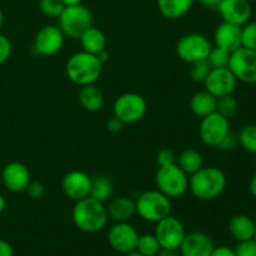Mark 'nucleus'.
<instances>
[{
    "label": "nucleus",
    "instance_id": "obj_1",
    "mask_svg": "<svg viewBox=\"0 0 256 256\" xmlns=\"http://www.w3.org/2000/svg\"><path fill=\"white\" fill-rule=\"evenodd\" d=\"M72 218L75 226L80 232H88V234H95L104 230L109 219L104 202L92 196L75 202Z\"/></svg>",
    "mask_w": 256,
    "mask_h": 256
},
{
    "label": "nucleus",
    "instance_id": "obj_2",
    "mask_svg": "<svg viewBox=\"0 0 256 256\" xmlns=\"http://www.w3.org/2000/svg\"><path fill=\"white\" fill-rule=\"evenodd\" d=\"M228 178L216 166H202L189 176V190L196 199L212 202L225 192Z\"/></svg>",
    "mask_w": 256,
    "mask_h": 256
},
{
    "label": "nucleus",
    "instance_id": "obj_3",
    "mask_svg": "<svg viewBox=\"0 0 256 256\" xmlns=\"http://www.w3.org/2000/svg\"><path fill=\"white\" fill-rule=\"evenodd\" d=\"M102 64L96 55L86 52H79L72 54L66 62V75L70 82L80 88L85 85L95 84L102 75Z\"/></svg>",
    "mask_w": 256,
    "mask_h": 256
},
{
    "label": "nucleus",
    "instance_id": "obj_4",
    "mask_svg": "<svg viewBox=\"0 0 256 256\" xmlns=\"http://www.w3.org/2000/svg\"><path fill=\"white\" fill-rule=\"evenodd\" d=\"M136 214L148 222H155L172 215V199L159 190H148L135 200Z\"/></svg>",
    "mask_w": 256,
    "mask_h": 256
},
{
    "label": "nucleus",
    "instance_id": "obj_5",
    "mask_svg": "<svg viewBox=\"0 0 256 256\" xmlns=\"http://www.w3.org/2000/svg\"><path fill=\"white\" fill-rule=\"evenodd\" d=\"M59 20L60 30L65 38L69 39H79L89 28L92 26V14L85 5H70L65 6Z\"/></svg>",
    "mask_w": 256,
    "mask_h": 256
},
{
    "label": "nucleus",
    "instance_id": "obj_6",
    "mask_svg": "<svg viewBox=\"0 0 256 256\" xmlns=\"http://www.w3.org/2000/svg\"><path fill=\"white\" fill-rule=\"evenodd\" d=\"M156 189L169 199H179L189 190V175L178 164L159 166L155 175Z\"/></svg>",
    "mask_w": 256,
    "mask_h": 256
},
{
    "label": "nucleus",
    "instance_id": "obj_7",
    "mask_svg": "<svg viewBox=\"0 0 256 256\" xmlns=\"http://www.w3.org/2000/svg\"><path fill=\"white\" fill-rule=\"evenodd\" d=\"M146 100L136 92H125L115 100L112 105L114 116L124 124H135L146 115Z\"/></svg>",
    "mask_w": 256,
    "mask_h": 256
},
{
    "label": "nucleus",
    "instance_id": "obj_8",
    "mask_svg": "<svg viewBox=\"0 0 256 256\" xmlns=\"http://www.w3.org/2000/svg\"><path fill=\"white\" fill-rule=\"evenodd\" d=\"M212 49V42L205 35L199 32H190L184 35L176 42L178 56L188 64L206 60Z\"/></svg>",
    "mask_w": 256,
    "mask_h": 256
},
{
    "label": "nucleus",
    "instance_id": "obj_9",
    "mask_svg": "<svg viewBox=\"0 0 256 256\" xmlns=\"http://www.w3.org/2000/svg\"><path fill=\"white\" fill-rule=\"evenodd\" d=\"M238 82L256 84V52L240 46L230 54L229 66Z\"/></svg>",
    "mask_w": 256,
    "mask_h": 256
},
{
    "label": "nucleus",
    "instance_id": "obj_10",
    "mask_svg": "<svg viewBox=\"0 0 256 256\" xmlns=\"http://www.w3.org/2000/svg\"><path fill=\"white\" fill-rule=\"evenodd\" d=\"M154 235L156 236L162 249L178 252L186 235V230L178 218L169 215L156 222Z\"/></svg>",
    "mask_w": 256,
    "mask_h": 256
},
{
    "label": "nucleus",
    "instance_id": "obj_11",
    "mask_svg": "<svg viewBox=\"0 0 256 256\" xmlns=\"http://www.w3.org/2000/svg\"><path fill=\"white\" fill-rule=\"evenodd\" d=\"M229 132V119L216 112L202 118V122H200L199 136L206 146L218 148Z\"/></svg>",
    "mask_w": 256,
    "mask_h": 256
},
{
    "label": "nucleus",
    "instance_id": "obj_12",
    "mask_svg": "<svg viewBox=\"0 0 256 256\" xmlns=\"http://www.w3.org/2000/svg\"><path fill=\"white\" fill-rule=\"evenodd\" d=\"M139 236L138 230L128 222H115L108 232L109 245L115 252H122V254H128L136 250Z\"/></svg>",
    "mask_w": 256,
    "mask_h": 256
},
{
    "label": "nucleus",
    "instance_id": "obj_13",
    "mask_svg": "<svg viewBox=\"0 0 256 256\" xmlns=\"http://www.w3.org/2000/svg\"><path fill=\"white\" fill-rule=\"evenodd\" d=\"M65 35L58 25H45L38 32L34 40V50L42 56H52L64 46Z\"/></svg>",
    "mask_w": 256,
    "mask_h": 256
},
{
    "label": "nucleus",
    "instance_id": "obj_14",
    "mask_svg": "<svg viewBox=\"0 0 256 256\" xmlns=\"http://www.w3.org/2000/svg\"><path fill=\"white\" fill-rule=\"evenodd\" d=\"M238 80L234 76L229 68H222V69H212L209 75L205 79L204 85L205 90L210 94L214 95L215 98L228 96L232 95L236 90Z\"/></svg>",
    "mask_w": 256,
    "mask_h": 256
},
{
    "label": "nucleus",
    "instance_id": "obj_15",
    "mask_svg": "<svg viewBox=\"0 0 256 256\" xmlns=\"http://www.w3.org/2000/svg\"><path fill=\"white\" fill-rule=\"evenodd\" d=\"M218 12L222 18V22L244 26L252 19V8L249 0H222Z\"/></svg>",
    "mask_w": 256,
    "mask_h": 256
},
{
    "label": "nucleus",
    "instance_id": "obj_16",
    "mask_svg": "<svg viewBox=\"0 0 256 256\" xmlns=\"http://www.w3.org/2000/svg\"><path fill=\"white\" fill-rule=\"evenodd\" d=\"M90 188H92V178L80 170H72L62 178V192L69 199L74 202L89 196Z\"/></svg>",
    "mask_w": 256,
    "mask_h": 256
},
{
    "label": "nucleus",
    "instance_id": "obj_17",
    "mask_svg": "<svg viewBox=\"0 0 256 256\" xmlns=\"http://www.w3.org/2000/svg\"><path fill=\"white\" fill-rule=\"evenodd\" d=\"M2 180L4 186L12 192H25L32 182L29 169L20 162H12L5 165L2 172Z\"/></svg>",
    "mask_w": 256,
    "mask_h": 256
},
{
    "label": "nucleus",
    "instance_id": "obj_18",
    "mask_svg": "<svg viewBox=\"0 0 256 256\" xmlns=\"http://www.w3.org/2000/svg\"><path fill=\"white\" fill-rule=\"evenodd\" d=\"M212 238L202 232H192L185 235L179 248L182 256H210L214 250Z\"/></svg>",
    "mask_w": 256,
    "mask_h": 256
},
{
    "label": "nucleus",
    "instance_id": "obj_19",
    "mask_svg": "<svg viewBox=\"0 0 256 256\" xmlns=\"http://www.w3.org/2000/svg\"><path fill=\"white\" fill-rule=\"evenodd\" d=\"M215 46L226 50L232 54L242 45V26L222 22L216 26L214 32Z\"/></svg>",
    "mask_w": 256,
    "mask_h": 256
},
{
    "label": "nucleus",
    "instance_id": "obj_20",
    "mask_svg": "<svg viewBox=\"0 0 256 256\" xmlns=\"http://www.w3.org/2000/svg\"><path fill=\"white\" fill-rule=\"evenodd\" d=\"M106 210L108 216L114 220L115 222H129L136 214L135 200L128 196H118L110 199Z\"/></svg>",
    "mask_w": 256,
    "mask_h": 256
},
{
    "label": "nucleus",
    "instance_id": "obj_21",
    "mask_svg": "<svg viewBox=\"0 0 256 256\" xmlns=\"http://www.w3.org/2000/svg\"><path fill=\"white\" fill-rule=\"evenodd\" d=\"M255 222L245 214H238L229 222V232L238 242H246L252 239L255 230Z\"/></svg>",
    "mask_w": 256,
    "mask_h": 256
},
{
    "label": "nucleus",
    "instance_id": "obj_22",
    "mask_svg": "<svg viewBox=\"0 0 256 256\" xmlns=\"http://www.w3.org/2000/svg\"><path fill=\"white\" fill-rule=\"evenodd\" d=\"M195 0H156L160 14L169 20L182 19L190 12Z\"/></svg>",
    "mask_w": 256,
    "mask_h": 256
},
{
    "label": "nucleus",
    "instance_id": "obj_23",
    "mask_svg": "<svg viewBox=\"0 0 256 256\" xmlns=\"http://www.w3.org/2000/svg\"><path fill=\"white\" fill-rule=\"evenodd\" d=\"M78 98L82 109L89 112H99L104 105V95L95 84L82 86Z\"/></svg>",
    "mask_w": 256,
    "mask_h": 256
},
{
    "label": "nucleus",
    "instance_id": "obj_24",
    "mask_svg": "<svg viewBox=\"0 0 256 256\" xmlns=\"http://www.w3.org/2000/svg\"><path fill=\"white\" fill-rule=\"evenodd\" d=\"M216 104L218 98H215L214 95L210 94L206 90H202V92H196L192 98L190 109H192V114L202 119V118L216 112Z\"/></svg>",
    "mask_w": 256,
    "mask_h": 256
},
{
    "label": "nucleus",
    "instance_id": "obj_25",
    "mask_svg": "<svg viewBox=\"0 0 256 256\" xmlns=\"http://www.w3.org/2000/svg\"><path fill=\"white\" fill-rule=\"evenodd\" d=\"M82 50L89 54L98 55L100 52L106 49V36L98 28L92 26L79 38Z\"/></svg>",
    "mask_w": 256,
    "mask_h": 256
},
{
    "label": "nucleus",
    "instance_id": "obj_26",
    "mask_svg": "<svg viewBox=\"0 0 256 256\" xmlns=\"http://www.w3.org/2000/svg\"><path fill=\"white\" fill-rule=\"evenodd\" d=\"M176 164L182 168L185 174L190 176L204 166V160L198 150L186 149L178 156Z\"/></svg>",
    "mask_w": 256,
    "mask_h": 256
},
{
    "label": "nucleus",
    "instance_id": "obj_27",
    "mask_svg": "<svg viewBox=\"0 0 256 256\" xmlns=\"http://www.w3.org/2000/svg\"><path fill=\"white\" fill-rule=\"evenodd\" d=\"M114 194V185H112V180L108 176H95L92 179V188H90V195L89 196L94 198V199L99 200L102 202H109Z\"/></svg>",
    "mask_w": 256,
    "mask_h": 256
},
{
    "label": "nucleus",
    "instance_id": "obj_28",
    "mask_svg": "<svg viewBox=\"0 0 256 256\" xmlns=\"http://www.w3.org/2000/svg\"><path fill=\"white\" fill-rule=\"evenodd\" d=\"M162 250L159 242L154 234L140 235L136 244V252L142 256H155Z\"/></svg>",
    "mask_w": 256,
    "mask_h": 256
},
{
    "label": "nucleus",
    "instance_id": "obj_29",
    "mask_svg": "<svg viewBox=\"0 0 256 256\" xmlns=\"http://www.w3.org/2000/svg\"><path fill=\"white\" fill-rule=\"evenodd\" d=\"M239 145L246 152L256 154V124H248L238 134Z\"/></svg>",
    "mask_w": 256,
    "mask_h": 256
},
{
    "label": "nucleus",
    "instance_id": "obj_30",
    "mask_svg": "<svg viewBox=\"0 0 256 256\" xmlns=\"http://www.w3.org/2000/svg\"><path fill=\"white\" fill-rule=\"evenodd\" d=\"M238 112H239V104L232 95H228V96L218 99L216 112H219L220 115H222L226 119H232L238 114Z\"/></svg>",
    "mask_w": 256,
    "mask_h": 256
},
{
    "label": "nucleus",
    "instance_id": "obj_31",
    "mask_svg": "<svg viewBox=\"0 0 256 256\" xmlns=\"http://www.w3.org/2000/svg\"><path fill=\"white\" fill-rule=\"evenodd\" d=\"M208 62H209L212 69H222V68L229 66V60H230V52L226 50L220 49L218 46H212L210 50L209 55H208Z\"/></svg>",
    "mask_w": 256,
    "mask_h": 256
},
{
    "label": "nucleus",
    "instance_id": "obj_32",
    "mask_svg": "<svg viewBox=\"0 0 256 256\" xmlns=\"http://www.w3.org/2000/svg\"><path fill=\"white\" fill-rule=\"evenodd\" d=\"M65 5L62 0H40L39 10L44 16L59 18Z\"/></svg>",
    "mask_w": 256,
    "mask_h": 256
},
{
    "label": "nucleus",
    "instance_id": "obj_33",
    "mask_svg": "<svg viewBox=\"0 0 256 256\" xmlns=\"http://www.w3.org/2000/svg\"><path fill=\"white\" fill-rule=\"evenodd\" d=\"M242 45L256 52V20H250L242 26Z\"/></svg>",
    "mask_w": 256,
    "mask_h": 256
},
{
    "label": "nucleus",
    "instance_id": "obj_34",
    "mask_svg": "<svg viewBox=\"0 0 256 256\" xmlns=\"http://www.w3.org/2000/svg\"><path fill=\"white\" fill-rule=\"evenodd\" d=\"M190 65H192V68H190L189 75L190 78H192V82H204L205 79L208 78V75H209L210 70H212L208 60H200V62H192V64Z\"/></svg>",
    "mask_w": 256,
    "mask_h": 256
},
{
    "label": "nucleus",
    "instance_id": "obj_35",
    "mask_svg": "<svg viewBox=\"0 0 256 256\" xmlns=\"http://www.w3.org/2000/svg\"><path fill=\"white\" fill-rule=\"evenodd\" d=\"M176 155L169 148H162L156 154V162L159 166H168V165L176 164Z\"/></svg>",
    "mask_w": 256,
    "mask_h": 256
},
{
    "label": "nucleus",
    "instance_id": "obj_36",
    "mask_svg": "<svg viewBox=\"0 0 256 256\" xmlns=\"http://www.w3.org/2000/svg\"><path fill=\"white\" fill-rule=\"evenodd\" d=\"M234 250L236 256H256V242L254 239L240 242Z\"/></svg>",
    "mask_w": 256,
    "mask_h": 256
},
{
    "label": "nucleus",
    "instance_id": "obj_37",
    "mask_svg": "<svg viewBox=\"0 0 256 256\" xmlns=\"http://www.w3.org/2000/svg\"><path fill=\"white\" fill-rule=\"evenodd\" d=\"M25 192H26L28 196H29L30 199L39 200L45 195V186L42 182L34 180V182H29V185H28Z\"/></svg>",
    "mask_w": 256,
    "mask_h": 256
},
{
    "label": "nucleus",
    "instance_id": "obj_38",
    "mask_svg": "<svg viewBox=\"0 0 256 256\" xmlns=\"http://www.w3.org/2000/svg\"><path fill=\"white\" fill-rule=\"evenodd\" d=\"M12 52V45L9 38L4 34H0V65L9 60Z\"/></svg>",
    "mask_w": 256,
    "mask_h": 256
},
{
    "label": "nucleus",
    "instance_id": "obj_39",
    "mask_svg": "<svg viewBox=\"0 0 256 256\" xmlns=\"http://www.w3.org/2000/svg\"><path fill=\"white\" fill-rule=\"evenodd\" d=\"M238 145H239V138H238L236 134L230 132L229 134L224 138V140L220 142V145L216 149L222 150V152H232V150L236 149Z\"/></svg>",
    "mask_w": 256,
    "mask_h": 256
},
{
    "label": "nucleus",
    "instance_id": "obj_40",
    "mask_svg": "<svg viewBox=\"0 0 256 256\" xmlns=\"http://www.w3.org/2000/svg\"><path fill=\"white\" fill-rule=\"evenodd\" d=\"M124 125H125L124 122H122V120L118 119L116 116H114V115H112V116L110 118V119L108 120V122H106L108 130H109L110 132H114V134L122 132V128H124Z\"/></svg>",
    "mask_w": 256,
    "mask_h": 256
},
{
    "label": "nucleus",
    "instance_id": "obj_41",
    "mask_svg": "<svg viewBox=\"0 0 256 256\" xmlns=\"http://www.w3.org/2000/svg\"><path fill=\"white\" fill-rule=\"evenodd\" d=\"M210 256H236L235 250L229 246H218L214 248Z\"/></svg>",
    "mask_w": 256,
    "mask_h": 256
},
{
    "label": "nucleus",
    "instance_id": "obj_42",
    "mask_svg": "<svg viewBox=\"0 0 256 256\" xmlns=\"http://www.w3.org/2000/svg\"><path fill=\"white\" fill-rule=\"evenodd\" d=\"M0 256H14V250L10 242L0 239Z\"/></svg>",
    "mask_w": 256,
    "mask_h": 256
},
{
    "label": "nucleus",
    "instance_id": "obj_43",
    "mask_svg": "<svg viewBox=\"0 0 256 256\" xmlns=\"http://www.w3.org/2000/svg\"><path fill=\"white\" fill-rule=\"evenodd\" d=\"M195 2H198L202 6L210 8V9H218L222 0H195Z\"/></svg>",
    "mask_w": 256,
    "mask_h": 256
},
{
    "label": "nucleus",
    "instance_id": "obj_44",
    "mask_svg": "<svg viewBox=\"0 0 256 256\" xmlns=\"http://www.w3.org/2000/svg\"><path fill=\"white\" fill-rule=\"evenodd\" d=\"M96 56H98V59H99V62H102V65H104L105 62H108L110 60V54H109V52H108L106 49L102 50V52H100L99 54L96 55Z\"/></svg>",
    "mask_w": 256,
    "mask_h": 256
},
{
    "label": "nucleus",
    "instance_id": "obj_45",
    "mask_svg": "<svg viewBox=\"0 0 256 256\" xmlns=\"http://www.w3.org/2000/svg\"><path fill=\"white\" fill-rule=\"evenodd\" d=\"M249 190H250V194L252 195V198L256 199V172L252 176L249 182Z\"/></svg>",
    "mask_w": 256,
    "mask_h": 256
},
{
    "label": "nucleus",
    "instance_id": "obj_46",
    "mask_svg": "<svg viewBox=\"0 0 256 256\" xmlns=\"http://www.w3.org/2000/svg\"><path fill=\"white\" fill-rule=\"evenodd\" d=\"M155 256H179L178 255L176 250H168V249H162Z\"/></svg>",
    "mask_w": 256,
    "mask_h": 256
},
{
    "label": "nucleus",
    "instance_id": "obj_47",
    "mask_svg": "<svg viewBox=\"0 0 256 256\" xmlns=\"http://www.w3.org/2000/svg\"><path fill=\"white\" fill-rule=\"evenodd\" d=\"M64 2L65 6H70V5H78V4H82V0H62Z\"/></svg>",
    "mask_w": 256,
    "mask_h": 256
},
{
    "label": "nucleus",
    "instance_id": "obj_48",
    "mask_svg": "<svg viewBox=\"0 0 256 256\" xmlns=\"http://www.w3.org/2000/svg\"><path fill=\"white\" fill-rule=\"evenodd\" d=\"M5 206H6V202H5V198L0 194V215L4 212Z\"/></svg>",
    "mask_w": 256,
    "mask_h": 256
},
{
    "label": "nucleus",
    "instance_id": "obj_49",
    "mask_svg": "<svg viewBox=\"0 0 256 256\" xmlns=\"http://www.w3.org/2000/svg\"><path fill=\"white\" fill-rule=\"evenodd\" d=\"M124 256H142L140 252H138L136 250H134V252H128V254H124Z\"/></svg>",
    "mask_w": 256,
    "mask_h": 256
},
{
    "label": "nucleus",
    "instance_id": "obj_50",
    "mask_svg": "<svg viewBox=\"0 0 256 256\" xmlns=\"http://www.w3.org/2000/svg\"><path fill=\"white\" fill-rule=\"evenodd\" d=\"M2 22H4V15H2V12L0 10V29L2 26Z\"/></svg>",
    "mask_w": 256,
    "mask_h": 256
},
{
    "label": "nucleus",
    "instance_id": "obj_51",
    "mask_svg": "<svg viewBox=\"0 0 256 256\" xmlns=\"http://www.w3.org/2000/svg\"><path fill=\"white\" fill-rule=\"evenodd\" d=\"M252 239L256 242V225H255V230H254V236H252Z\"/></svg>",
    "mask_w": 256,
    "mask_h": 256
},
{
    "label": "nucleus",
    "instance_id": "obj_52",
    "mask_svg": "<svg viewBox=\"0 0 256 256\" xmlns=\"http://www.w3.org/2000/svg\"><path fill=\"white\" fill-rule=\"evenodd\" d=\"M249 2H255V0H249Z\"/></svg>",
    "mask_w": 256,
    "mask_h": 256
},
{
    "label": "nucleus",
    "instance_id": "obj_53",
    "mask_svg": "<svg viewBox=\"0 0 256 256\" xmlns=\"http://www.w3.org/2000/svg\"><path fill=\"white\" fill-rule=\"evenodd\" d=\"M255 164H256V154H255Z\"/></svg>",
    "mask_w": 256,
    "mask_h": 256
}]
</instances>
